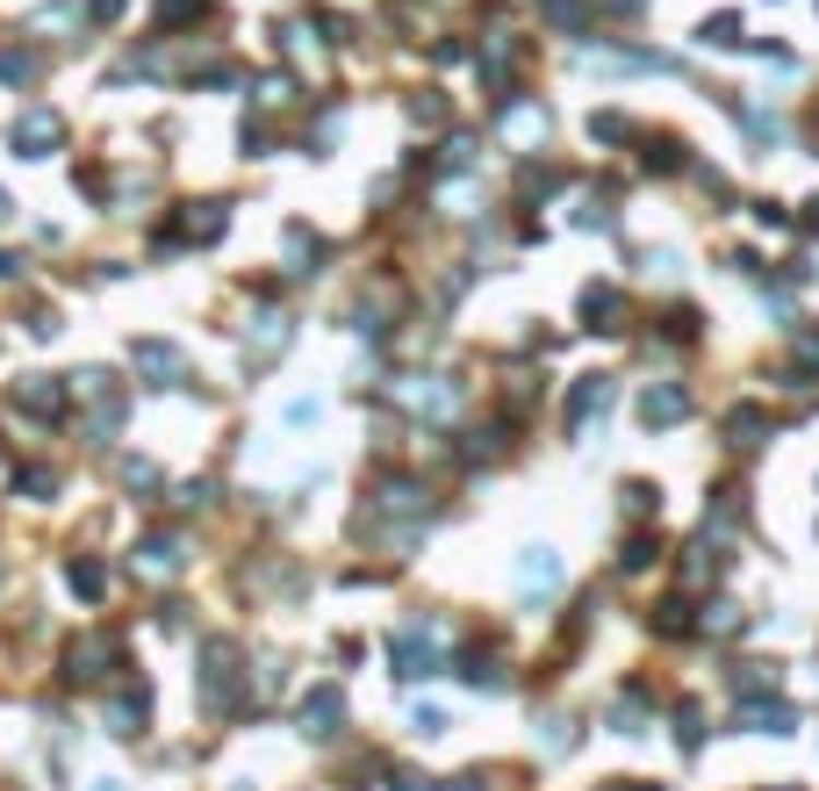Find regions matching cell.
<instances>
[{"label": "cell", "mask_w": 819, "mask_h": 791, "mask_svg": "<svg viewBox=\"0 0 819 791\" xmlns=\"http://www.w3.org/2000/svg\"><path fill=\"white\" fill-rule=\"evenodd\" d=\"M238 698V648H202V706L216 712V706H230Z\"/></svg>", "instance_id": "1"}, {"label": "cell", "mask_w": 819, "mask_h": 791, "mask_svg": "<svg viewBox=\"0 0 819 791\" xmlns=\"http://www.w3.org/2000/svg\"><path fill=\"white\" fill-rule=\"evenodd\" d=\"M130 361L144 367V381H152V389H173V381H188V361H180V345H166V339H136V345H130Z\"/></svg>", "instance_id": "2"}, {"label": "cell", "mask_w": 819, "mask_h": 791, "mask_svg": "<svg viewBox=\"0 0 819 791\" xmlns=\"http://www.w3.org/2000/svg\"><path fill=\"white\" fill-rule=\"evenodd\" d=\"M58 144H66V122H58L51 108H29V116L15 122V158H51Z\"/></svg>", "instance_id": "3"}, {"label": "cell", "mask_w": 819, "mask_h": 791, "mask_svg": "<svg viewBox=\"0 0 819 791\" xmlns=\"http://www.w3.org/2000/svg\"><path fill=\"white\" fill-rule=\"evenodd\" d=\"M102 662H116V640H108V634L66 640V684H94V676H102Z\"/></svg>", "instance_id": "4"}, {"label": "cell", "mask_w": 819, "mask_h": 791, "mask_svg": "<svg viewBox=\"0 0 819 791\" xmlns=\"http://www.w3.org/2000/svg\"><path fill=\"white\" fill-rule=\"evenodd\" d=\"M223 224H230V216H223L216 202H194L173 231H158V245H209V238H223Z\"/></svg>", "instance_id": "5"}, {"label": "cell", "mask_w": 819, "mask_h": 791, "mask_svg": "<svg viewBox=\"0 0 819 791\" xmlns=\"http://www.w3.org/2000/svg\"><path fill=\"white\" fill-rule=\"evenodd\" d=\"M518 590H525V598H554V590H561V562H554V547H525V562H518Z\"/></svg>", "instance_id": "6"}, {"label": "cell", "mask_w": 819, "mask_h": 791, "mask_svg": "<svg viewBox=\"0 0 819 791\" xmlns=\"http://www.w3.org/2000/svg\"><path fill=\"white\" fill-rule=\"evenodd\" d=\"M339 720H345L339 684H317V690L302 698V734H317V741H324V734H339Z\"/></svg>", "instance_id": "7"}, {"label": "cell", "mask_w": 819, "mask_h": 791, "mask_svg": "<svg viewBox=\"0 0 819 791\" xmlns=\"http://www.w3.org/2000/svg\"><path fill=\"white\" fill-rule=\"evenodd\" d=\"M15 403H22L29 417H58V411H66V381H51V375H22V381H15Z\"/></svg>", "instance_id": "8"}, {"label": "cell", "mask_w": 819, "mask_h": 791, "mask_svg": "<svg viewBox=\"0 0 819 791\" xmlns=\"http://www.w3.org/2000/svg\"><path fill=\"white\" fill-rule=\"evenodd\" d=\"M389 654H395V676H439V648L425 634H403Z\"/></svg>", "instance_id": "9"}, {"label": "cell", "mask_w": 819, "mask_h": 791, "mask_svg": "<svg viewBox=\"0 0 819 791\" xmlns=\"http://www.w3.org/2000/svg\"><path fill=\"white\" fill-rule=\"evenodd\" d=\"M640 417H648V425H682V417H690V396L662 381V389H648V396H640Z\"/></svg>", "instance_id": "10"}, {"label": "cell", "mask_w": 819, "mask_h": 791, "mask_svg": "<svg viewBox=\"0 0 819 791\" xmlns=\"http://www.w3.org/2000/svg\"><path fill=\"white\" fill-rule=\"evenodd\" d=\"M108 734H144V690H116L108 698Z\"/></svg>", "instance_id": "11"}, {"label": "cell", "mask_w": 819, "mask_h": 791, "mask_svg": "<svg viewBox=\"0 0 819 791\" xmlns=\"http://www.w3.org/2000/svg\"><path fill=\"white\" fill-rule=\"evenodd\" d=\"M66 583H72V598L102 604V598H108V568H102V562H72V568H66Z\"/></svg>", "instance_id": "12"}, {"label": "cell", "mask_w": 819, "mask_h": 791, "mask_svg": "<svg viewBox=\"0 0 819 791\" xmlns=\"http://www.w3.org/2000/svg\"><path fill=\"white\" fill-rule=\"evenodd\" d=\"M604 403H612V381H604V375H590V381H575V396H568V417H575V425H582L590 411L604 417Z\"/></svg>", "instance_id": "13"}, {"label": "cell", "mask_w": 819, "mask_h": 791, "mask_svg": "<svg viewBox=\"0 0 819 791\" xmlns=\"http://www.w3.org/2000/svg\"><path fill=\"white\" fill-rule=\"evenodd\" d=\"M136 568H144V576H173V568H180V540H144V547H136Z\"/></svg>", "instance_id": "14"}, {"label": "cell", "mask_w": 819, "mask_h": 791, "mask_svg": "<svg viewBox=\"0 0 819 791\" xmlns=\"http://www.w3.org/2000/svg\"><path fill=\"white\" fill-rule=\"evenodd\" d=\"M15 497L51 504V497H58V475H51V468H15Z\"/></svg>", "instance_id": "15"}, {"label": "cell", "mask_w": 819, "mask_h": 791, "mask_svg": "<svg viewBox=\"0 0 819 791\" xmlns=\"http://www.w3.org/2000/svg\"><path fill=\"white\" fill-rule=\"evenodd\" d=\"M36 80V51H0V86H29Z\"/></svg>", "instance_id": "16"}, {"label": "cell", "mask_w": 819, "mask_h": 791, "mask_svg": "<svg viewBox=\"0 0 819 791\" xmlns=\"http://www.w3.org/2000/svg\"><path fill=\"white\" fill-rule=\"evenodd\" d=\"M748 727H769V734H784V727H791V706H748Z\"/></svg>", "instance_id": "17"}, {"label": "cell", "mask_w": 819, "mask_h": 791, "mask_svg": "<svg viewBox=\"0 0 819 791\" xmlns=\"http://www.w3.org/2000/svg\"><path fill=\"white\" fill-rule=\"evenodd\" d=\"M209 0H158V22H194Z\"/></svg>", "instance_id": "18"}, {"label": "cell", "mask_w": 819, "mask_h": 791, "mask_svg": "<svg viewBox=\"0 0 819 791\" xmlns=\"http://www.w3.org/2000/svg\"><path fill=\"white\" fill-rule=\"evenodd\" d=\"M582 310H590V317H618V288H590V295H582Z\"/></svg>", "instance_id": "19"}, {"label": "cell", "mask_w": 819, "mask_h": 791, "mask_svg": "<svg viewBox=\"0 0 819 791\" xmlns=\"http://www.w3.org/2000/svg\"><path fill=\"white\" fill-rule=\"evenodd\" d=\"M0 281H22V259L15 252H0Z\"/></svg>", "instance_id": "20"}, {"label": "cell", "mask_w": 819, "mask_h": 791, "mask_svg": "<svg viewBox=\"0 0 819 791\" xmlns=\"http://www.w3.org/2000/svg\"><path fill=\"white\" fill-rule=\"evenodd\" d=\"M8 216H15V194H8V188H0V224H8Z\"/></svg>", "instance_id": "21"}, {"label": "cell", "mask_w": 819, "mask_h": 791, "mask_svg": "<svg viewBox=\"0 0 819 791\" xmlns=\"http://www.w3.org/2000/svg\"><path fill=\"white\" fill-rule=\"evenodd\" d=\"M94 791H130V784H116V777H108V784H94Z\"/></svg>", "instance_id": "22"}]
</instances>
